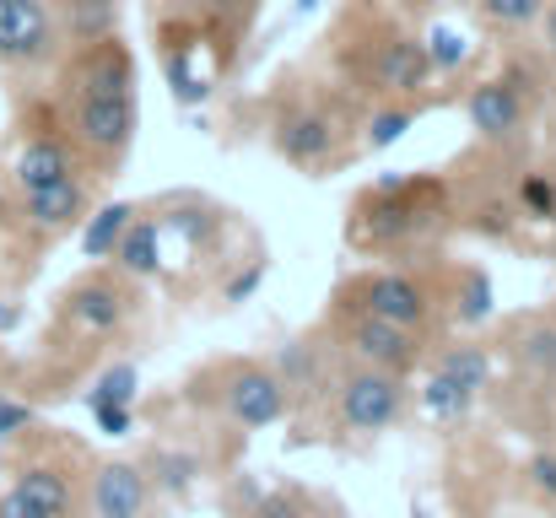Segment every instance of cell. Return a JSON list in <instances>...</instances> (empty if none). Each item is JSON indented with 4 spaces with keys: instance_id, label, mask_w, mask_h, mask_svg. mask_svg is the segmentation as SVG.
<instances>
[{
    "instance_id": "cell-1",
    "label": "cell",
    "mask_w": 556,
    "mask_h": 518,
    "mask_svg": "<svg viewBox=\"0 0 556 518\" xmlns=\"http://www.w3.org/2000/svg\"><path fill=\"white\" fill-rule=\"evenodd\" d=\"M54 119L92 178L125 168L141 125V76L119 33L71 43V54L54 60Z\"/></svg>"
},
{
    "instance_id": "cell-2",
    "label": "cell",
    "mask_w": 556,
    "mask_h": 518,
    "mask_svg": "<svg viewBox=\"0 0 556 518\" xmlns=\"http://www.w3.org/2000/svg\"><path fill=\"white\" fill-rule=\"evenodd\" d=\"M448 216H454V205H448L443 178H432V173H383L378 184H368L352 200L346 238L363 254H389V249L427 243Z\"/></svg>"
},
{
    "instance_id": "cell-3",
    "label": "cell",
    "mask_w": 556,
    "mask_h": 518,
    "mask_svg": "<svg viewBox=\"0 0 556 518\" xmlns=\"http://www.w3.org/2000/svg\"><path fill=\"white\" fill-rule=\"evenodd\" d=\"M270 152L281 163H292L298 173L319 178V173L341 168L352 157L346 141V114L325 98H281V109L270 114Z\"/></svg>"
},
{
    "instance_id": "cell-4",
    "label": "cell",
    "mask_w": 556,
    "mask_h": 518,
    "mask_svg": "<svg viewBox=\"0 0 556 518\" xmlns=\"http://www.w3.org/2000/svg\"><path fill=\"white\" fill-rule=\"evenodd\" d=\"M432 54H427V38L416 33H400V27H383L378 43L363 49L357 60V81L372 92V103H410L432 87Z\"/></svg>"
},
{
    "instance_id": "cell-5",
    "label": "cell",
    "mask_w": 556,
    "mask_h": 518,
    "mask_svg": "<svg viewBox=\"0 0 556 518\" xmlns=\"http://www.w3.org/2000/svg\"><path fill=\"white\" fill-rule=\"evenodd\" d=\"M65 54L60 22L49 0H0V71L43 76Z\"/></svg>"
},
{
    "instance_id": "cell-6",
    "label": "cell",
    "mask_w": 556,
    "mask_h": 518,
    "mask_svg": "<svg viewBox=\"0 0 556 518\" xmlns=\"http://www.w3.org/2000/svg\"><path fill=\"white\" fill-rule=\"evenodd\" d=\"M352 308L421 336L432 325V287L410 270H368V276L352 281Z\"/></svg>"
},
{
    "instance_id": "cell-7",
    "label": "cell",
    "mask_w": 556,
    "mask_h": 518,
    "mask_svg": "<svg viewBox=\"0 0 556 518\" xmlns=\"http://www.w3.org/2000/svg\"><path fill=\"white\" fill-rule=\"evenodd\" d=\"M336 410H341V427L346 432H389L394 421H400V410H405V383H400V372H383V367H352L346 378H341V389H336Z\"/></svg>"
},
{
    "instance_id": "cell-8",
    "label": "cell",
    "mask_w": 556,
    "mask_h": 518,
    "mask_svg": "<svg viewBox=\"0 0 556 518\" xmlns=\"http://www.w3.org/2000/svg\"><path fill=\"white\" fill-rule=\"evenodd\" d=\"M130 308H136V292H130V281L114 270H92V276H76L65 292H60V319L71 325V330H81V336H114V330H125V319H130Z\"/></svg>"
},
{
    "instance_id": "cell-9",
    "label": "cell",
    "mask_w": 556,
    "mask_h": 518,
    "mask_svg": "<svg viewBox=\"0 0 556 518\" xmlns=\"http://www.w3.org/2000/svg\"><path fill=\"white\" fill-rule=\"evenodd\" d=\"M216 400H222V410H227V421L232 427H243V432H265V427H276L281 416H287V389H281V378L265 367V362H232V367H222V389H216Z\"/></svg>"
},
{
    "instance_id": "cell-10",
    "label": "cell",
    "mask_w": 556,
    "mask_h": 518,
    "mask_svg": "<svg viewBox=\"0 0 556 518\" xmlns=\"http://www.w3.org/2000/svg\"><path fill=\"white\" fill-rule=\"evenodd\" d=\"M71 173H87V168H81L71 136L60 130L54 109H49V114H38V119L22 130V141H16V163H11V184H16V194H27V189H43V184L71 178Z\"/></svg>"
},
{
    "instance_id": "cell-11",
    "label": "cell",
    "mask_w": 556,
    "mask_h": 518,
    "mask_svg": "<svg viewBox=\"0 0 556 518\" xmlns=\"http://www.w3.org/2000/svg\"><path fill=\"white\" fill-rule=\"evenodd\" d=\"M16 211L38 238H65L92 211V173H71V178H54L43 189H27V194H16Z\"/></svg>"
},
{
    "instance_id": "cell-12",
    "label": "cell",
    "mask_w": 556,
    "mask_h": 518,
    "mask_svg": "<svg viewBox=\"0 0 556 518\" xmlns=\"http://www.w3.org/2000/svg\"><path fill=\"white\" fill-rule=\"evenodd\" d=\"M465 114H470V130L492 147H508L525 136L530 125V98L514 76H492V81H476L470 98H465Z\"/></svg>"
},
{
    "instance_id": "cell-13",
    "label": "cell",
    "mask_w": 556,
    "mask_h": 518,
    "mask_svg": "<svg viewBox=\"0 0 556 518\" xmlns=\"http://www.w3.org/2000/svg\"><path fill=\"white\" fill-rule=\"evenodd\" d=\"M346 351L363 362V367H383V372H405L421 351V336L416 330H400V325H383L363 308L346 314Z\"/></svg>"
},
{
    "instance_id": "cell-14",
    "label": "cell",
    "mask_w": 556,
    "mask_h": 518,
    "mask_svg": "<svg viewBox=\"0 0 556 518\" xmlns=\"http://www.w3.org/2000/svg\"><path fill=\"white\" fill-rule=\"evenodd\" d=\"M87 508H92V518H147V508H152V481H147V470L130 465V459L98 465L92 492H87Z\"/></svg>"
},
{
    "instance_id": "cell-15",
    "label": "cell",
    "mask_w": 556,
    "mask_h": 518,
    "mask_svg": "<svg viewBox=\"0 0 556 518\" xmlns=\"http://www.w3.org/2000/svg\"><path fill=\"white\" fill-rule=\"evenodd\" d=\"M114 270L125 276V281H147V276H157L163 270V227H157V216H147V211H136V222L125 227V238L114 243Z\"/></svg>"
},
{
    "instance_id": "cell-16",
    "label": "cell",
    "mask_w": 556,
    "mask_h": 518,
    "mask_svg": "<svg viewBox=\"0 0 556 518\" xmlns=\"http://www.w3.org/2000/svg\"><path fill=\"white\" fill-rule=\"evenodd\" d=\"M16 492H22L43 518H71L76 514V487H71V476H65L60 465H49V459L22 465V470H16Z\"/></svg>"
},
{
    "instance_id": "cell-17",
    "label": "cell",
    "mask_w": 556,
    "mask_h": 518,
    "mask_svg": "<svg viewBox=\"0 0 556 518\" xmlns=\"http://www.w3.org/2000/svg\"><path fill=\"white\" fill-rule=\"evenodd\" d=\"M49 5L65 43H92L103 33H119V11H125V0H49Z\"/></svg>"
},
{
    "instance_id": "cell-18",
    "label": "cell",
    "mask_w": 556,
    "mask_h": 518,
    "mask_svg": "<svg viewBox=\"0 0 556 518\" xmlns=\"http://www.w3.org/2000/svg\"><path fill=\"white\" fill-rule=\"evenodd\" d=\"M136 211H141V205H130V200L92 205V211H87V222H81V254H87V260H109V254H114V243L125 238V227L136 222Z\"/></svg>"
},
{
    "instance_id": "cell-19",
    "label": "cell",
    "mask_w": 556,
    "mask_h": 518,
    "mask_svg": "<svg viewBox=\"0 0 556 518\" xmlns=\"http://www.w3.org/2000/svg\"><path fill=\"white\" fill-rule=\"evenodd\" d=\"M514 356L535 372V378H552L556 383V325L552 319H525L514 330Z\"/></svg>"
},
{
    "instance_id": "cell-20",
    "label": "cell",
    "mask_w": 556,
    "mask_h": 518,
    "mask_svg": "<svg viewBox=\"0 0 556 518\" xmlns=\"http://www.w3.org/2000/svg\"><path fill=\"white\" fill-rule=\"evenodd\" d=\"M432 372H443V378L459 383L465 394H481V389L492 383V356H486L481 345H448V351L438 356Z\"/></svg>"
},
{
    "instance_id": "cell-21",
    "label": "cell",
    "mask_w": 556,
    "mask_h": 518,
    "mask_svg": "<svg viewBox=\"0 0 556 518\" xmlns=\"http://www.w3.org/2000/svg\"><path fill=\"white\" fill-rule=\"evenodd\" d=\"M492 276L481 270V265H465L459 270V281H454V314H459V325H486L492 319Z\"/></svg>"
},
{
    "instance_id": "cell-22",
    "label": "cell",
    "mask_w": 556,
    "mask_h": 518,
    "mask_svg": "<svg viewBox=\"0 0 556 518\" xmlns=\"http://www.w3.org/2000/svg\"><path fill=\"white\" fill-rule=\"evenodd\" d=\"M410 125H416V103H372L368 125H363V147L368 152H389Z\"/></svg>"
},
{
    "instance_id": "cell-23",
    "label": "cell",
    "mask_w": 556,
    "mask_h": 518,
    "mask_svg": "<svg viewBox=\"0 0 556 518\" xmlns=\"http://www.w3.org/2000/svg\"><path fill=\"white\" fill-rule=\"evenodd\" d=\"M194 476H200V459H194L189 448H157L147 481H152L163 497H185L189 487H194Z\"/></svg>"
},
{
    "instance_id": "cell-24",
    "label": "cell",
    "mask_w": 556,
    "mask_h": 518,
    "mask_svg": "<svg viewBox=\"0 0 556 518\" xmlns=\"http://www.w3.org/2000/svg\"><path fill=\"white\" fill-rule=\"evenodd\" d=\"M470 405H476V394H465L459 383H448L443 372H432L427 378V389H421V410L427 416H438V421H465L470 416Z\"/></svg>"
},
{
    "instance_id": "cell-25",
    "label": "cell",
    "mask_w": 556,
    "mask_h": 518,
    "mask_svg": "<svg viewBox=\"0 0 556 518\" xmlns=\"http://www.w3.org/2000/svg\"><path fill=\"white\" fill-rule=\"evenodd\" d=\"M519 211L530 222H556V173L535 168L519 178Z\"/></svg>"
},
{
    "instance_id": "cell-26",
    "label": "cell",
    "mask_w": 556,
    "mask_h": 518,
    "mask_svg": "<svg viewBox=\"0 0 556 518\" xmlns=\"http://www.w3.org/2000/svg\"><path fill=\"white\" fill-rule=\"evenodd\" d=\"M476 5H481V16H486L492 27H503V33H525V27H535L541 11H546V0H476Z\"/></svg>"
},
{
    "instance_id": "cell-27",
    "label": "cell",
    "mask_w": 556,
    "mask_h": 518,
    "mask_svg": "<svg viewBox=\"0 0 556 518\" xmlns=\"http://www.w3.org/2000/svg\"><path fill=\"white\" fill-rule=\"evenodd\" d=\"M136 367L130 362H114V367H103V378L92 383V394H87V405H136Z\"/></svg>"
},
{
    "instance_id": "cell-28",
    "label": "cell",
    "mask_w": 556,
    "mask_h": 518,
    "mask_svg": "<svg viewBox=\"0 0 556 518\" xmlns=\"http://www.w3.org/2000/svg\"><path fill=\"white\" fill-rule=\"evenodd\" d=\"M427 54H432V71H454L470 49H465V38H454L448 27H438V33H432V43H427Z\"/></svg>"
},
{
    "instance_id": "cell-29",
    "label": "cell",
    "mask_w": 556,
    "mask_h": 518,
    "mask_svg": "<svg viewBox=\"0 0 556 518\" xmlns=\"http://www.w3.org/2000/svg\"><path fill=\"white\" fill-rule=\"evenodd\" d=\"M33 427V405H22V400H11V394H0V443H11L16 432H27Z\"/></svg>"
},
{
    "instance_id": "cell-30",
    "label": "cell",
    "mask_w": 556,
    "mask_h": 518,
    "mask_svg": "<svg viewBox=\"0 0 556 518\" xmlns=\"http://www.w3.org/2000/svg\"><path fill=\"white\" fill-rule=\"evenodd\" d=\"M92 416H98V432H109V438H130V427H136L130 405H92Z\"/></svg>"
},
{
    "instance_id": "cell-31",
    "label": "cell",
    "mask_w": 556,
    "mask_h": 518,
    "mask_svg": "<svg viewBox=\"0 0 556 518\" xmlns=\"http://www.w3.org/2000/svg\"><path fill=\"white\" fill-rule=\"evenodd\" d=\"M265 281V260H254L249 270H238L227 287H222V303H243V298H254V287Z\"/></svg>"
},
{
    "instance_id": "cell-32",
    "label": "cell",
    "mask_w": 556,
    "mask_h": 518,
    "mask_svg": "<svg viewBox=\"0 0 556 518\" xmlns=\"http://www.w3.org/2000/svg\"><path fill=\"white\" fill-rule=\"evenodd\" d=\"M254 518H308V514H303V503H298V497L276 492V497H265V503L254 508Z\"/></svg>"
},
{
    "instance_id": "cell-33",
    "label": "cell",
    "mask_w": 556,
    "mask_h": 518,
    "mask_svg": "<svg viewBox=\"0 0 556 518\" xmlns=\"http://www.w3.org/2000/svg\"><path fill=\"white\" fill-rule=\"evenodd\" d=\"M530 481H535L546 497H556V454H535V465H530Z\"/></svg>"
},
{
    "instance_id": "cell-34",
    "label": "cell",
    "mask_w": 556,
    "mask_h": 518,
    "mask_svg": "<svg viewBox=\"0 0 556 518\" xmlns=\"http://www.w3.org/2000/svg\"><path fill=\"white\" fill-rule=\"evenodd\" d=\"M0 518H43V514H38V508H33V503H27L16 487H11V492L0 497Z\"/></svg>"
},
{
    "instance_id": "cell-35",
    "label": "cell",
    "mask_w": 556,
    "mask_h": 518,
    "mask_svg": "<svg viewBox=\"0 0 556 518\" xmlns=\"http://www.w3.org/2000/svg\"><path fill=\"white\" fill-rule=\"evenodd\" d=\"M541 16H546V49L556 54V0H546V11H541Z\"/></svg>"
},
{
    "instance_id": "cell-36",
    "label": "cell",
    "mask_w": 556,
    "mask_h": 518,
    "mask_svg": "<svg viewBox=\"0 0 556 518\" xmlns=\"http://www.w3.org/2000/svg\"><path fill=\"white\" fill-rule=\"evenodd\" d=\"M319 5H325V0H292V11H298V16H303V11H319Z\"/></svg>"
}]
</instances>
